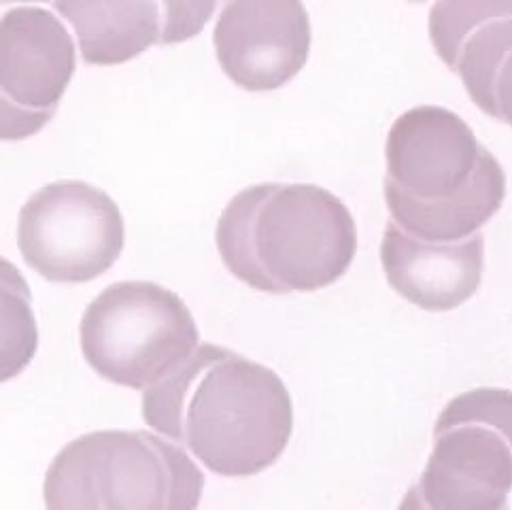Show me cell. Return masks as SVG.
<instances>
[{
  "label": "cell",
  "instance_id": "obj_1",
  "mask_svg": "<svg viewBox=\"0 0 512 510\" xmlns=\"http://www.w3.org/2000/svg\"><path fill=\"white\" fill-rule=\"evenodd\" d=\"M143 419L211 472L247 479L287 449L294 404L275 370L226 347L200 345L173 374L145 389Z\"/></svg>",
  "mask_w": 512,
  "mask_h": 510
},
{
  "label": "cell",
  "instance_id": "obj_2",
  "mask_svg": "<svg viewBox=\"0 0 512 510\" xmlns=\"http://www.w3.org/2000/svg\"><path fill=\"white\" fill-rule=\"evenodd\" d=\"M383 194L391 221L423 241H462L502 209L506 173L457 113L423 105L389 130Z\"/></svg>",
  "mask_w": 512,
  "mask_h": 510
},
{
  "label": "cell",
  "instance_id": "obj_3",
  "mask_svg": "<svg viewBox=\"0 0 512 510\" xmlns=\"http://www.w3.org/2000/svg\"><path fill=\"white\" fill-rule=\"evenodd\" d=\"M232 275L264 294L317 292L345 275L357 253L347 204L326 187L260 183L238 192L215 230Z\"/></svg>",
  "mask_w": 512,
  "mask_h": 510
},
{
  "label": "cell",
  "instance_id": "obj_4",
  "mask_svg": "<svg viewBox=\"0 0 512 510\" xmlns=\"http://www.w3.org/2000/svg\"><path fill=\"white\" fill-rule=\"evenodd\" d=\"M204 474L181 447L143 430H105L66 445L45 476L51 510H192Z\"/></svg>",
  "mask_w": 512,
  "mask_h": 510
},
{
  "label": "cell",
  "instance_id": "obj_5",
  "mask_svg": "<svg viewBox=\"0 0 512 510\" xmlns=\"http://www.w3.org/2000/svg\"><path fill=\"white\" fill-rule=\"evenodd\" d=\"M79 334L92 370L130 389H147L166 379L200 340L187 304L151 281L109 285L85 309Z\"/></svg>",
  "mask_w": 512,
  "mask_h": 510
},
{
  "label": "cell",
  "instance_id": "obj_6",
  "mask_svg": "<svg viewBox=\"0 0 512 510\" xmlns=\"http://www.w3.org/2000/svg\"><path fill=\"white\" fill-rule=\"evenodd\" d=\"M510 491L512 391L470 389L442 408L428 466L402 506L500 510Z\"/></svg>",
  "mask_w": 512,
  "mask_h": 510
},
{
  "label": "cell",
  "instance_id": "obj_7",
  "mask_svg": "<svg viewBox=\"0 0 512 510\" xmlns=\"http://www.w3.org/2000/svg\"><path fill=\"white\" fill-rule=\"evenodd\" d=\"M126 243L115 200L85 181H56L20 211L17 247L24 262L54 283H88L119 260Z\"/></svg>",
  "mask_w": 512,
  "mask_h": 510
},
{
  "label": "cell",
  "instance_id": "obj_8",
  "mask_svg": "<svg viewBox=\"0 0 512 510\" xmlns=\"http://www.w3.org/2000/svg\"><path fill=\"white\" fill-rule=\"evenodd\" d=\"M77 58L64 24L37 7L0 20V141H26L54 119Z\"/></svg>",
  "mask_w": 512,
  "mask_h": 510
},
{
  "label": "cell",
  "instance_id": "obj_9",
  "mask_svg": "<svg viewBox=\"0 0 512 510\" xmlns=\"http://www.w3.org/2000/svg\"><path fill=\"white\" fill-rule=\"evenodd\" d=\"M311 20L302 0H224L213 43L219 66L247 92H272L309 62Z\"/></svg>",
  "mask_w": 512,
  "mask_h": 510
},
{
  "label": "cell",
  "instance_id": "obj_10",
  "mask_svg": "<svg viewBox=\"0 0 512 510\" xmlns=\"http://www.w3.org/2000/svg\"><path fill=\"white\" fill-rule=\"evenodd\" d=\"M381 264L389 285L404 300L430 313H447L479 292L485 268V236L462 241H423L389 221Z\"/></svg>",
  "mask_w": 512,
  "mask_h": 510
},
{
  "label": "cell",
  "instance_id": "obj_11",
  "mask_svg": "<svg viewBox=\"0 0 512 510\" xmlns=\"http://www.w3.org/2000/svg\"><path fill=\"white\" fill-rule=\"evenodd\" d=\"M430 39L438 58L462 77L479 107L493 66L512 43V0H436Z\"/></svg>",
  "mask_w": 512,
  "mask_h": 510
},
{
  "label": "cell",
  "instance_id": "obj_12",
  "mask_svg": "<svg viewBox=\"0 0 512 510\" xmlns=\"http://www.w3.org/2000/svg\"><path fill=\"white\" fill-rule=\"evenodd\" d=\"M75 28L81 58L92 66L134 60L162 41L160 0H54Z\"/></svg>",
  "mask_w": 512,
  "mask_h": 510
},
{
  "label": "cell",
  "instance_id": "obj_13",
  "mask_svg": "<svg viewBox=\"0 0 512 510\" xmlns=\"http://www.w3.org/2000/svg\"><path fill=\"white\" fill-rule=\"evenodd\" d=\"M39 349V326L32 292L13 262L0 258V383L15 379Z\"/></svg>",
  "mask_w": 512,
  "mask_h": 510
},
{
  "label": "cell",
  "instance_id": "obj_14",
  "mask_svg": "<svg viewBox=\"0 0 512 510\" xmlns=\"http://www.w3.org/2000/svg\"><path fill=\"white\" fill-rule=\"evenodd\" d=\"M162 41L160 45L185 43L204 30L213 17L217 0H160Z\"/></svg>",
  "mask_w": 512,
  "mask_h": 510
},
{
  "label": "cell",
  "instance_id": "obj_15",
  "mask_svg": "<svg viewBox=\"0 0 512 510\" xmlns=\"http://www.w3.org/2000/svg\"><path fill=\"white\" fill-rule=\"evenodd\" d=\"M483 113L512 126V43L493 66L485 98L479 105Z\"/></svg>",
  "mask_w": 512,
  "mask_h": 510
},
{
  "label": "cell",
  "instance_id": "obj_16",
  "mask_svg": "<svg viewBox=\"0 0 512 510\" xmlns=\"http://www.w3.org/2000/svg\"><path fill=\"white\" fill-rule=\"evenodd\" d=\"M9 3H34V0H0V5H9ZM37 3H51V0H37Z\"/></svg>",
  "mask_w": 512,
  "mask_h": 510
},
{
  "label": "cell",
  "instance_id": "obj_17",
  "mask_svg": "<svg viewBox=\"0 0 512 510\" xmlns=\"http://www.w3.org/2000/svg\"><path fill=\"white\" fill-rule=\"evenodd\" d=\"M413 3H423V0H413Z\"/></svg>",
  "mask_w": 512,
  "mask_h": 510
}]
</instances>
